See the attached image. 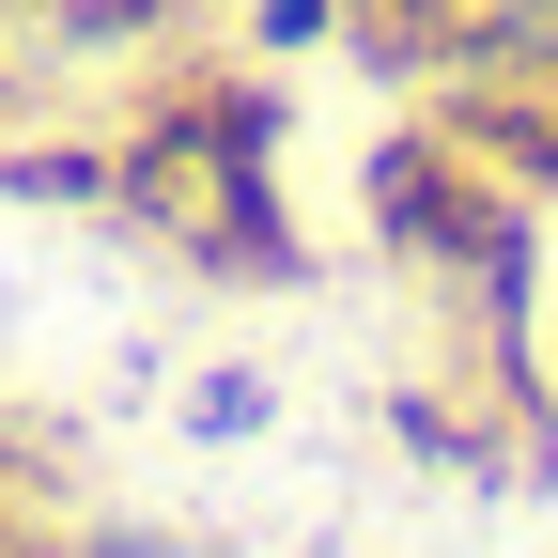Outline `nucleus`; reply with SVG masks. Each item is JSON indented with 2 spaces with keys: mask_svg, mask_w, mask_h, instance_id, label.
<instances>
[{
  "mask_svg": "<svg viewBox=\"0 0 558 558\" xmlns=\"http://www.w3.org/2000/svg\"><path fill=\"white\" fill-rule=\"evenodd\" d=\"M186 435H264V373H202L186 388Z\"/></svg>",
  "mask_w": 558,
  "mask_h": 558,
  "instance_id": "3",
  "label": "nucleus"
},
{
  "mask_svg": "<svg viewBox=\"0 0 558 558\" xmlns=\"http://www.w3.org/2000/svg\"><path fill=\"white\" fill-rule=\"evenodd\" d=\"M0 202H109V156H0Z\"/></svg>",
  "mask_w": 558,
  "mask_h": 558,
  "instance_id": "2",
  "label": "nucleus"
},
{
  "mask_svg": "<svg viewBox=\"0 0 558 558\" xmlns=\"http://www.w3.org/2000/svg\"><path fill=\"white\" fill-rule=\"evenodd\" d=\"M435 124H450L512 202H558V16H543V32H497V47H465Z\"/></svg>",
  "mask_w": 558,
  "mask_h": 558,
  "instance_id": "1",
  "label": "nucleus"
}]
</instances>
